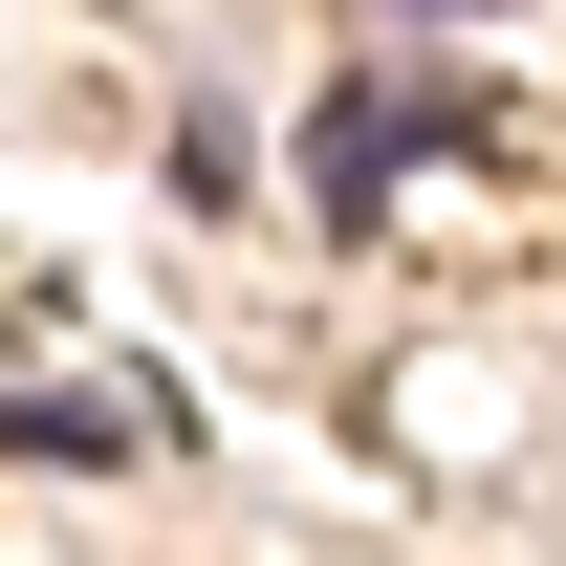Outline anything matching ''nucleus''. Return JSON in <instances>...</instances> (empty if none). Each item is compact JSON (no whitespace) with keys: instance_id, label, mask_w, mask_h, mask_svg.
I'll return each mask as SVG.
<instances>
[{"instance_id":"obj_1","label":"nucleus","mask_w":566,"mask_h":566,"mask_svg":"<svg viewBox=\"0 0 566 566\" xmlns=\"http://www.w3.org/2000/svg\"><path fill=\"white\" fill-rule=\"evenodd\" d=\"M436 132V87H349V109H327V218H370L392 197V153Z\"/></svg>"},{"instance_id":"obj_2","label":"nucleus","mask_w":566,"mask_h":566,"mask_svg":"<svg viewBox=\"0 0 566 566\" xmlns=\"http://www.w3.org/2000/svg\"><path fill=\"white\" fill-rule=\"evenodd\" d=\"M415 22H458V0H415Z\"/></svg>"}]
</instances>
